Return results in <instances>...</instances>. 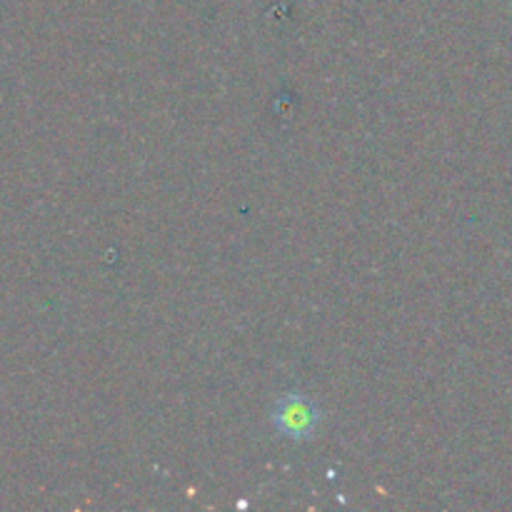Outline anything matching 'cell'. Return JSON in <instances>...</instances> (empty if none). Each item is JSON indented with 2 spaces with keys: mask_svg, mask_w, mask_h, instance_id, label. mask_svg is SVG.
<instances>
[{
  "mask_svg": "<svg viewBox=\"0 0 512 512\" xmlns=\"http://www.w3.org/2000/svg\"><path fill=\"white\" fill-rule=\"evenodd\" d=\"M315 410L303 398H288L280 405V425L290 435H303L313 430Z\"/></svg>",
  "mask_w": 512,
  "mask_h": 512,
  "instance_id": "cell-1",
  "label": "cell"
}]
</instances>
